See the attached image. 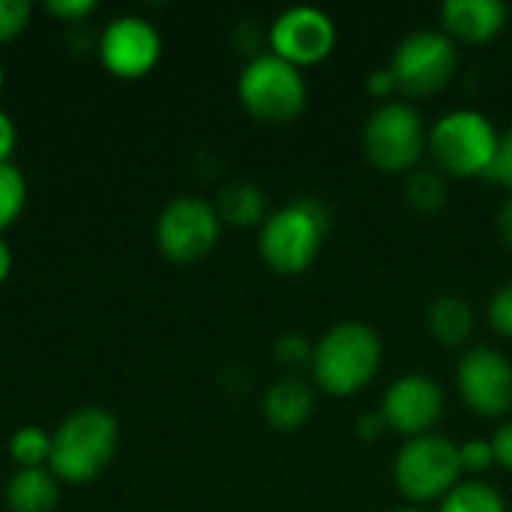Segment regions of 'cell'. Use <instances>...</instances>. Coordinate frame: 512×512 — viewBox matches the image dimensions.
<instances>
[{"label":"cell","mask_w":512,"mask_h":512,"mask_svg":"<svg viewBox=\"0 0 512 512\" xmlns=\"http://www.w3.org/2000/svg\"><path fill=\"white\" fill-rule=\"evenodd\" d=\"M459 462H462V474L480 477L489 468H495V450L489 438H468L465 444H459Z\"/></svg>","instance_id":"cb8c5ba5"},{"label":"cell","mask_w":512,"mask_h":512,"mask_svg":"<svg viewBox=\"0 0 512 512\" xmlns=\"http://www.w3.org/2000/svg\"><path fill=\"white\" fill-rule=\"evenodd\" d=\"M438 512H510L507 498L486 480H462L441 501Z\"/></svg>","instance_id":"ffe728a7"},{"label":"cell","mask_w":512,"mask_h":512,"mask_svg":"<svg viewBox=\"0 0 512 512\" xmlns=\"http://www.w3.org/2000/svg\"><path fill=\"white\" fill-rule=\"evenodd\" d=\"M447 201H450V183L438 168L420 165L405 177V204L417 216H426V219L441 216Z\"/></svg>","instance_id":"d6986e66"},{"label":"cell","mask_w":512,"mask_h":512,"mask_svg":"<svg viewBox=\"0 0 512 512\" xmlns=\"http://www.w3.org/2000/svg\"><path fill=\"white\" fill-rule=\"evenodd\" d=\"M492 450H495V465L512 471V420H504L495 432H492Z\"/></svg>","instance_id":"4dcf8cb0"},{"label":"cell","mask_w":512,"mask_h":512,"mask_svg":"<svg viewBox=\"0 0 512 512\" xmlns=\"http://www.w3.org/2000/svg\"><path fill=\"white\" fill-rule=\"evenodd\" d=\"M366 90H369V96L378 99V105H381V102H390V99H402V96H399V87H396V78H393V72H390V66H378L375 72H369Z\"/></svg>","instance_id":"f1b7e54d"},{"label":"cell","mask_w":512,"mask_h":512,"mask_svg":"<svg viewBox=\"0 0 512 512\" xmlns=\"http://www.w3.org/2000/svg\"><path fill=\"white\" fill-rule=\"evenodd\" d=\"M45 12L63 24H81L84 18L96 12V0H48Z\"/></svg>","instance_id":"83f0119b"},{"label":"cell","mask_w":512,"mask_h":512,"mask_svg":"<svg viewBox=\"0 0 512 512\" xmlns=\"http://www.w3.org/2000/svg\"><path fill=\"white\" fill-rule=\"evenodd\" d=\"M33 18V6L27 0H0V45L18 39Z\"/></svg>","instance_id":"d4e9b609"},{"label":"cell","mask_w":512,"mask_h":512,"mask_svg":"<svg viewBox=\"0 0 512 512\" xmlns=\"http://www.w3.org/2000/svg\"><path fill=\"white\" fill-rule=\"evenodd\" d=\"M339 42L336 21L318 6H291L279 12L267 30V48L297 69L324 63Z\"/></svg>","instance_id":"7c38bea8"},{"label":"cell","mask_w":512,"mask_h":512,"mask_svg":"<svg viewBox=\"0 0 512 512\" xmlns=\"http://www.w3.org/2000/svg\"><path fill=\"white\" fill-rule=\"evenodd\" d=\"M3 84H6V72H3V63H0V93H3Z\"/></svg>","instance_id":"d590c367"},{"label":"cell","mask_w":512,"mask_h":512,"mask_svg":"<svg viewBox=\"0 0 512 512\" xmlns=\"http://www.w3.org/2000/svg\"><path fill=\"white\" fill-rule=\"evenodd\" d=\"M390 512H426L423 507H414V504H408V507H396V510Z\"/></svg>","instance_id":"e575fe53"},{"label":"cell","mask_w":512,"mask_h":512,"mask_svg":"<svg viewBox=\"0 0 512 512\" xmlns=\"http://www.w3.org/2000/svg\"><path fill=\"white\" fill-rule=\"evenodd\" d=\"M498 141L501 132L492 117L477 108H453L429 126L426 156L447 180H474L489 174Z\"/></svg>","instance_id":"277c9868"},{"label":"cell","mask_w":512,"mask_h":512,"mask_svg":"<svg viewBox=\"0 0 512 512\" xmlns=\"http://www.w3.org/2000/svg\"><path fill=\"white\" fill-rule=\"evenodd\" d=\"M315 384L303 375L276 378L261 396L264 423L276 432H300L315 414Z\"/></svg>","instance_id":"9a60e30c"},{"label":"cell","mask_w":512,"mask_h":512,"mask_svg":"<svg viewBox=\"0 0 512 512\" xmlns=\"http://www.w3.org/2000/svg\"><path fill=\"white\" fill-rule=\"evenodd\" d=\"M465 480L459 462V444L441 432L408 438L393 459V483L414 507L438 504L450 489Z\"/></svg>","instance_id":"52a82bcc"},{"label":"cell","mask_w":512,"mask_h":512,"mask_svg":"<svg viewBox=\"0 0 512 512\" xmlns=\"http://www.w3.org/2000/svg\"><path fill=\"white\" fill-rule=\"evenodd\" d=\"M9 459L15 468H48L51 459V432L36 423H24L9 435Z\"/></svg>","instance_id":"44dd1931"},{"label":"cell","mask_w":512,"mask_h":512,"mask_svg":"<svg viewBox=\"0 0 512 512\" xmlns=\"http://www.w3.org/2000/svg\"><path fill=\"white\" fill-rule=\"evenodd\" d=\"M9 273H12V249H9V243L0 237V285L9 279Z\"/></svg>","instance_id":"836d02e7"},{"label":"cell","mask_w":512,"mask_h":512,"mask_svg":"<svg viewBox=\"0 0 512 512\" xmlns=\"http://www.w3.org/2000/svg\"><path fill=\"white\" fill-rule=\"evenodd\" d=\"M486 318H489V327H492L501 339L512 342V279L510 282H504V285L489 297Z\"/></svg>","instance_id":"484cf974"},{"label":"cell","mask_w":512,"mask_h":512,"mask_svg":"<svg viewBox=\"0 0 512 512\" xmlns=\"http://www.w3.org/2000/svg\"><path fill=\"white\" fill-rule=\"evenodd\" d=\"M354 432H357V438H360V441H369V444H375V441H381V438L390 432V426H387L384 414L375 408V411H363V414L357 417V423H354Z\"/></svg>","instance_id":"f546056e"},{"label":"cell","mask_w":512,"mask_h":512,"mask_svg":"<svg viewBox=\"0 0 512 512\" xmlns=\"http://www.w3.org/2000/svg\"><path fill=\"white\" fill-rule=\"evenodd\" d=\"M27 207V177L15 162L0 165V237L12 228Z\"/></svg>","instance_id":"7402d4cb"},{"label":"cell","mask_w":512,"mask_h":512,"mask_svg":"<svg viewBox=\"0 0 512 512\" xmlns=\"http://www.w3.org/2000/svg\"><path fill=\"white\" fill-rule=\"evenodd\" d=\"M495 228H498V237H501V243L512 249V195L501 204V210H498V219H495Z\"/></svg>","instance_id":"d6a6232c"},{"label":"cell","mask_w":512,"mask_h":512,"mask_svg":"<svg viewBox=\"0 0 512 512\" xmlns=\"http://www.w3.org/2000/svg\"><path fill=\"white\" fill-rule=\"evenodd\" d=\"M120 423L105 408H78L51 432L48 471L66 486L93 483L117 456Z\"/></svg>","instance_id":"3957f363"},{"label":"cell","mask_w":512,"mask_h":512,"mask_svg":"<svg viewBox=\"0 0 512 512\" xmlns=\"http://www.w3.org/2000/svg\"><path fill=\"white\" fill-rule=\"evenodd\" d=\"M495 186L507 189L512 195V126L507 132H501V141H498V153H495V162L486 174Z\"/></svg>","instance_id":"4316f807"},{"label":"cell","mask_w":512,"mask_h":512,"mask_svg":"<svg viewBox=\"0 0 512 512\" xmlns=\"http://www.w3.org/2000/svg\"><path fill=\"white\" fill-rule=\"evenodd\" d=\"M381 363L384 342L378 330L363 321H339L315 342L309 381L324 396L351 399L378 378Z\"/></svg>","instance_id":"6da1fadb"},{"label":"cell","mask_w":512,"mask_h":512,"mask_svg":"<svg viewBox=\"0 0 512 512\" xmlns=\"http://www.w3.org/2000/svg\"><path fill=\"white\" fill-rule=\"evenodd\" d=\"M237 99L243 111L267 126L294 123L309 102V84L303 69L285 63L273 51L249 57L237 78Z\"/></svg>","instance_id":"5b68a950"},{"label":"cell","mask_w":512,"mask_h":512,"mask_svg":"<svg viewBox=\"0 0 512 512\" xmlns=\"http://www.w3.org/2000/svg\"><path fill=\"white\" fill-rule=\"evenodd\" d=\"M510 21V9L501 0H447L441 6V30L462 45L495 42Z\"/></svg>","instance_id":"5bb4252c"},{"label":"cell","mask_w":512,"mask_h":512,"mask_svg":"<svg viewBox=\"0 0 512 512\" xmlns=\"http://www.w3.org/2000/svg\"><path fill=\"white\" fill-rule=\"evenodd\" d=\"M360 144L372 168H378L381 174L408 177L414 168H420L426 156L429 126L414 102L390 99L375 105V111L366 117Z\"/></svg>","instance_id":"8992f818"},{"label":"cell","mask_w":512,"mask_h":512,"mask_svg":"<svg viewBox=\"0 0 512 512\" xmlns=\"http://www.w3.org/2000/svg\"><path fill=\"white\" fill-rule=\"evenodd\" d=\"M270 351H273V360L285 369V375H300L303 369L312 366L315 342L300 330H288V333H279L273 339Z\"/></svg>","instance_id":"603a6c76"},{"label":"cell","mask_w":512,"mask_h":512,"mask_svg":"<svg viewBox=\"0 0 512 512\" xmlns=\"http://www.w3.org/2000/svg\"><path fill=\"white\" fill-rule=\"evenodd\" d=\"M456 390L483 420H504L512 411V363L495 345H471L456 363Z\"/></svg>","instance_id":"30bf717a"},{"label":"cell","mask_w":512,"mask_h":512,"mask_svg":"<svg viewBox=\"0 0 512 512\" xmlns=\"http://www.w3.org/2000/svg\"><path fill=\"white\" fill-rule=\"evenodd\" d=\"M222 225L231 228H261L264 219L270 216V204L261 186L249 183V180H234L225 183L213 201Z\"/></svg>","instance_id":"ac0fdd59"},{"label":"cell","mask_w":512,"mask_h":512,"mask_svg":"<svg viewBox=\"0 0 512 512\" xmlns=\"http://www.w3.org/2000/svg\"><path fill=\"white\" fill-rule=\"evenodd\" d=\"M162 51H165L162 33L156 30L153 21L141 15L111 18L96 39V54H99L102 69L120 81L147 78L159 66Z\"/></svg>","instance_id":"8fae6325"},{"label":"cell","mask_w":512,"mask_h":512,"mask_svg":"<svg viewBox=\"0 0 512 512\" xmlns=\"http://www.w3.org/2000/svg\"><path fill=\"white\" fill-rule=\"evenodd\" d=\"M159 252L180 267L204 261L219 237H222V219L213 207V201H204L198 195H180L162 207L153 228Z\"/></svg>","instance_id":"9c48e42d"},{"label":"cell","mask_w":512,"mask_h":512,"mask_svg":"<svg viewBox=\"0 0 512 512\" xmlns=\"http://www.w3.org/2000/svg\"><path fill=\"white\" fill-rule=\"evenodd\" d=\"M378 411L384 414L390 432L408 441V438L432 435L438 429L447 411V396H444V387L432 375L408 372V375H399L384 390Z\"/></svg>","instance_id":"4fadbf2b"},{"label":"cell","mask_w":512,"mask_h":512,"mask_svg":"<svg viewBox=\"0 0 512 512\" xmlns=\"http://www.w3.org/2000/svg\"><path fill=\"white\" fill-rule=\"evenodd\" d=\"M462 63L459 45L441 30V27H423L408 33L393 57H390V72L396 78L399 96L408 102L429 99L450 87Z\"/></svg>","instance_id":"ba28073f"},{"label":"cell","mask_w":512,"mask_h":512,"mask_svg":"<svg viewBox=\"0 0 512 512\" xmlns=\"http://www.w3.org/2000/svg\"><path fill=\"white\" fill-rule=\"evenodd\" d=\"M330 228V207L315 195H300L270 210V216L258 228V255L273 273L300 276L318 261Z\"/></svg>","instance_id":"7a4b0ae2"},{"label":"cell","mask_w":512,"mask_h":512,"mask_svg":"<svg viewBox=\"0 0 512 512\" xmlns=\"http://www.w3.org/2000/svg\"><path fill=\"white\" fill-rule=\"evenodd\" d=\"M15 144H18V129H15V120L0 108V165L12 162V153H15Z\"/></svg>","instance_id":"1f68e13d"},{"label":"cell","mask_w":512,"mask_h":512,"mask_svg":"<svg viewBox=\"0 0 512 512\" xmlns=\"http://www.w3.org/2000/svg\"><path fill=\"white\" fill-rule=\"evenodd\" d=\"M60 501V480L48 468H15L6 483L9 512H54Z\"/></svg>","instance_id":"e0dca14e"},{"label":"cell","mask_w":512,"mask_h":512,"mask_svg":"<svg viewBox=\"0 0 512 512\" xmlns=\"http://www.w3.org/2000/svg\"><path fill=\"white\" fill-rule=\"evenodd\" d=\"M477 312L465 297L441 294L426 309V330L444 348H465L474 336Z\"/></svg>","instance_id":"2e32d148"}]
</instances>
